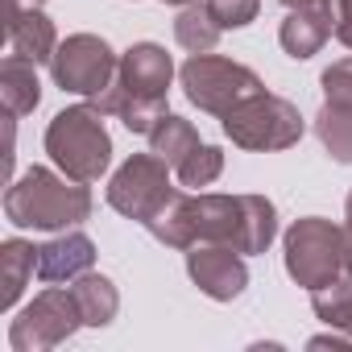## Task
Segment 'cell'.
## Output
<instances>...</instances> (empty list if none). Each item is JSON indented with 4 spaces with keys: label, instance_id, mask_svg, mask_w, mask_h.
<instances>
[{
    "label": "cell",
    "instance_id": "cell-1",
    "mask_svg": "<svg viewBox=\"0 0 352 352\" xmlns=\"http://www.w3.org/2000/svg\"><path fill=\"white\" fill-rule=\"evenodd\" d=\"M96 199L87 183H75L58 166H30L21 179L9 183L5 191V220L13 228H34V232H67L79 228L91 216Z\"/></svg>",
    "mask_w": 352,
    "mask_h": 352
},
{
    "label": "cell",
    "instance_id": "cell-2",
    "mask_svg": "<svg viewBox=\"0 0 352 352\" xmlns=\"http://www.w3.org/2000/svg\"><path fill=\"white\" fill-rule=\"evenodd\" d=\"M241 224L245 204L241 195H212V191H179L145 228L153 241L170 249H191V245H232L241 253Z\"/></svg>",
    "mask_w": 352,
    "mask_h": 352
},
{
    "label": "cell",
    "instance_id": "cell-3",
    "mask_svg": "<svg viewBox=\"0 0 352 352\" xmlns=\"http://www.w3.org/2000/svg\"><path fill=\"white\" fill-rule=\"evenodd\" d=\"M46 153L75 183H100L112 166V137L104 129V112L91 100L54 112V120L46 124Z\"/></svg>",
    "mask_w": 352,
    "mask_h": 352
},
{
    "label": "cell",
    "instance_id": "cell-4",
    "mask_svg": "<svg viewBox=\"0 0 352 352\" xmlns=\"http://www.w3.org/2000/svg\"><path fill=\"white\" fill-rule=\"evenodd\" d=\"M282 265L294 286L323 290L344 270V228L323 216H302L282 232Z\"/></svg>",
    "mask_w": 352,
    "mask_h": 352
},
{
    "label": "cell",
    "instance_id": "cell-5",
    "mask_svg": "<svg viewBox=\"0 0 352 352\" xmlns=\"http://www.w3.org/2000/svg\"><path fill=\"white\" fill-rule=\"evenodd\" d=\"M220 120H224V137H228L232 145L249 149V153L290 149V145H298L302 133H307L302 112H298L290 100L274 96V91L249 96L245 104H236V108H232L228 116H220Z\"/></svg>",
    "mask_w": 352,
    "mask_h": 352
},
{
    "label": "cell",
    "instance_id": "cell-6",
    "mask_svg": "<svg viewBox=\"0 0 352 352\" xmlns=\"http://www.w3.org/2000/svg\"><path fill=\"white\" fill-rule=\"evenodd\" d=\"M179 83H183L187 100L199 112H208V116H228L236 104H245L249 96L265 91L257 71H249L245 63L220 58V54H191L179 67Z\"/></svg>",
    "mask_w": 352,
    "mask_h": 352
},
{
    "label": "cell",
    "instance_id": "cell-7",
    "mask_svg": "<svg viewBox=\"0 0 352 352\" xmlns=\"http://www.w3.org/2000/svg\"><path fill=\"white\" fill-rule=\"evenodd\" d=\"M170 170L174 166L162 162L153 149L124 157L120 170L108 179V208L120 212L124 220L149 224L174 195H179V187H174V179H170Z\"/></svg>",
    "mask_w": 352,
    "mask_h": 352
},
{
    "label": "cell",
    "instance_id": "cell-8",
    "mask_svg": "<svg viewBox=\"0 0 352 352\" xmlns=\"http://www.w3.org/2000/svg\"><path fill=\"white\" fill-rule=\"evenodd\" d=\"M79 327H83V311L75 302V290L46 286L9 323V348L13 352H50V348L67 344Z\"/></svg>",
    "mask_w": 352,
    "mask_h": 352
},
{
    "label": "cell",
    "instance_id": "cell-9",
    "mask_svg": "<svg viewBox=\"0 0 352 352\" xmlns=\"http://www.w3.org/2000/svg\"><path fill=\"white\" fill-rule=\"evenodd\" d=\"M116 71H120V54L100 34H71V38L58 42V50L50 58L54 87H63L71 96H83V100L112 87Z\"/></svg>",
    "mask_w": 352,
    "mask_h": 352
},
{
    "label": "cell",
    "instance_id": "cell-10",
    "mask_svg": "<svg viewBox=\"0 0 352 352\" xmlns=\"http://www.w3.org/2000/svg\"><path fill=\"white\" fill-rule=\"evenodd\" d=\"M187 278L216 302H232L249 286V265L245 253L232 245H191L187 249Z\"/></svg>",
    "mask_w": 352,
    "mask_h": 352
},
{
    "label": "cell",
    "instance_id": "cell-11",
    "mask_svg": "<svg viewBox=\"0 0 352 352\" xmlns=\"http://www.w3.org/2000/svg\"><path fill=\"white\" fill-rule=\"evenodd\" d=\"M120 83L133 100L137 96H166L174 83V58L157 42H137L120 54Z\"/></svg>",
    "mask_w": 352,
    "mask_h": 352
},
{
    "label": "cell",
    "instance_id": "cell-12",
    "mask_svg": "<svg viewBox=\"0 0 352 352\" xmlns=\"http://www.w3.org/2000/svg\"><path fill=\"white\" fill-rule=\"evenodd\" d=\"M96 265V241L87 232H58L54 241L38 245V278L42 282H75Z\"/></svg>",
    "mask_w": 352,
    "mask_h": 352
},
{
    "label": "cell",
    "instance_id": "cell-13",
    "mask_svg": "<svg viewBox=\"0 0 352 352\" xmlns=\"http://www.w3.org/2000/svg\"><path fill=\"white\" fill-rule=\"evenodd\" d=\"M5 38H9V50L30 58V63H46L54 58L58 50V30L54 21L46 17V9H17V13H5Z\"/></svg>",
    "mask_w": 352,
    "mask_h": 352
},
{
    "label": "cell",
    "instance_id": "cell-14",
    "mask_svg": "<svg viewBox=\"0 0 352 352\" xmlns=\"http://www.w3.org/2000/svg\"><path fill=\"white\" fill-rule=\"evenodd\" d=\"M331 34H336V13L294 9V13H286V21H282V30H278V42H282V50H286L294 63H302V58L319 54V50L331 42Z\"/></svg>",
    "mask_w": 352,
    "mask_h": 352
},
{
    "label": "cell",
    "instance_id": "cell-15",
    "mask_svg": "<svg viewBox=\"0 0 352 352\" xmlns=\"http://www.w3.org/2000/svg\"><path fill=\"white\" fill-rule=\"evenodd\" d=\"M38 274V245L25 236H9L0 245V311H13Z\"/></svg>",
    "mask_w": 352,
    "mask_h": 352
},
{
    "label": "cell",
    "instance_id": "cell-16",
    "mask_svg": "<svg viewBox=\"0 0 352 352\" xmlns=\"http://www.w3.org/2000/svg\"><path fill=\"white\" fill-rule=\"evenodd\" d=\"M0 104L5 116H30L42 104V79H38V63L9 54L0 63Z\"/></svg>",
    "mask_w": 352,
    "mask_h": 352
},
{
    "label": "cell",
    "instance_id": "cell-17",
    "mask_svg": "<svg viewBox=\"0 0 352 352\" xmlns=\"http://www.w3.org/2000/svg\"><path fill=\"white\" fill-rule=\"evenodd\" d=\"M71 290H75V302H79V311H83V327H108V323L116 319V311H120V290H116L112 278L87 270V274H79V278L71 282Z\"/></svg>",
    "mask_w": 352,
    "mask_h": 352
},
{
    "label": "cell",
    "instance_id": "cell-18",
    "mask_svg": "<svg viewBox=\"0 0 352 352\" xmlns=\"http://www.w3.org/2000/svg\"><path fill=\"white\" fill-rule=\"evenodd\" d=\"M220 34H224V30L216 25V17L208 13L204 0L179 9V17H174V42H179L187 54H212L216 42H220Z\"/></svg>",
    "mask_w": 352,
    "mask_h": 352
},
{
    "label": "cell",
    "instance_id": "cell-19",
    "mask_svg": "<svg viewBox=\"0 0 352 352\" xmlns=\"http://www.w3.org/2000/svg\"><path fill=\"white\" fill-rule=\"evenodd\" d=\"M245 204V224H241V253L245 257H257L274 245L278 236V208L265 199V195H241Z\"/></svg>",
    "mask_w": 352,
    "mask_h": 352
},
{
    "label": "cell",
    "instance_id": "cell-20",
    "mask_svg": "<svg viewBox=\"0 0 352 352\" xmlns=\"http://www.w3.org/2000/svg\"><path fill=\"white\" fill-rule=\"evenodd\" d=\"M204 141H199V129L187 120V116H174V112H166L162 120H157V129L149 133V149L162 157V162H170V166H179L191 149H199Z\"/></svg>",
    "mask_w": 352,
    "mask_h": 352
},
{
    "label": "cell",
    "instance_id": "cell-21",
    "mask_svg": "<svg viewBox=\"0 0 352 352\" xmlns=\"http://www.w3.org/2000/svg\"><path fill=\"white\" fill-rule=\"evenodd\" d=\"M315 137L323 141V149L336 157V162H352V108H336V104H323L315 112Z\"/></svg>",
    "mask_w": 352,
    "mask_h": 352
},
{
    "label": "cell",
    "instance_id": "cell-22",
    "mask_svg": "<svg viewBox=\"0 0 352 352\" xmlns=\"http://www.w3.org/2000/svg\"><path fill=\"white\" fill-rule=\"evenodd\" d=\"M220 174H224V149L220 145H199L174 166V179H179V187H187V191L212 187Z\"/></svg>",
    "mask_w": 352,
    "mask_h": 352
},
{
    "label": "cell",
    "instance_id": "cell-23",
    "mask_svg": "<svg viewBox=\"0 0 352 352\" xmlns=\"http://www.w3.org/2000/svg\"><path fill=\"white\" fill-rule=\"evenodd\" d=\"M311 311H315L327 327H340V331L352 336V290H348V286L331 282V286H323V290H311Z\"/></svg>",
    "mask_w": 352,
    "mask_h": 352
},
{
    "label": "cell",
    "instance_id": "cell-24",
    "mask_svg": "<svg viewBox=\"0 0 352 352\" xmlns=\"http://www.w3.org/2000/svg\"><path fill=\"white\" fill-rule=\"evenodd\" d=\"M170 108H166V96H129V104H124V112L116 116L129 133H137V137H149L153 129H157V120L166 116Z\"/></svg>",
    "mask_w": 352,
    "mask_h": 352
},
{
    "label": "cell",
    "instance_id": "cell-25",
    "mask_svg": "<svg viewBox=\"0 0 352 352\" xmlns=\"http://www.w3.org/2000/svg\"><path fill=\"white\" fill-rule=\"evenodd\" d=\"M204 5H208V13L216 17L220 30H245L261 13V0H204Z\"/></svg>",
    "mask_w": 352,
    "mask_h": 352
},
{
    "label": "cell",
    "instance_id": "cell-26",
    "mask_svg": "<svg viewBox=\"0 0 352 352\" xmlns=\"http://www.w3.org/2000/svg\"><path fill=\"white\" fill-rule=\"evenodd\" d=\"M323 87V104H336V108H352V58H340L323 71L319 79Z\"/></svg>",
    "mask_w": 352,
    "mask_h": 352
},
{
    "label": "cell",
    "instance_id": "cell-27",
    "mask_svg": "<svg viewBox=\"0 0 352 352\" xmlns=\"http://www.w3.org/2000/svg\"><path fill=\"white\" fill-rule=\"evenodd\" d=\"M336 42L352 50V0H336Z\"/></svg>",
    "mask_w": 352,
    "mask_h": 352
},
{
    "label": "cell",
    "instance_id": "cell-28",
    "mask_svg": "<svg viewBox=\"0 0 352 352\" xmlns=\"http://www.w3.org/2000/svg\"><path fill=\"white\" fill-rule=\"evenodd\" d=\"M307 348H340V352H348V348H352V336H348V331H340V327H331L327 336L307 340Z\"/></svg>",
    "mask_w": 352,
    "mask_h": 352
},
{
    "label": "cell",
    "instance_id": "cell-29",
    "mask_svg": "<svg viewBox=\"0 0 352 352\" xmlns=\"http://www.w3.org/2000/svg\"><path fill=\"white\" fill-rule=\"evenodd\" d=\"M336 282L352 290V220L344 224V270H340V278H336Z\"/></svg>",
    "mask_w": 352,
    "mask_h": 352
},
{
    "label": "cell",
    "instance_id": "cell-30",
    "mask_svg": "<svg viewBox=\"0 0 352 352\" xmlns=\"http://www.w3.org/2000/svg\"><path fill=\"white\" fill-rule=\"evenodd\" d=\"M282 9L294 13V9H311V13H336V0H282Z\"/></svg>",
    "mask_w": 352,
    "mask_h": 352
},
{
    "label": "cell",
    "instance_id": "cell-31",
    "mask_svg": "<svg viewBox=\"0 0 352 352\" xmlns=\"http://www.w3.org/2000/svg\"><path fill=\"white\" fill-rule=\"evenodd\" d=\"M17 9H46V0H5V13H17Z\"/></svg>",
    "mask_w": 352,
    "mask_h": 352
},
{
    "label": "cell",
    "instance_id": "cell-32",
    "mask_svg": "<svg viewBox=\"0 0 352 352\" xmlns=\"http://www.w3.org/2000/svg\"><path fill=\"white\" fill-rule=\"evenodd\" d=\"M162 5H174V9H187V5H195V0H162Z\"/></svg>",
    "mask_w": 352,
    "mask_h": 352
},
{
    "label": "cell",
    "instance_id": "cell-33",
    "mask_svg": "<svg viewBox=\"0 0 352 352\" xmlns=\"http://www.w3.org/2000/svg\"><path fill=\"white\" fill-rule=\"evenodd\" d=\"M344 212H348V220H352V191H348V204H344Z\"/></svg>",
    "mask_w": 352,
    "mask_h": 352
}]
</instances>
